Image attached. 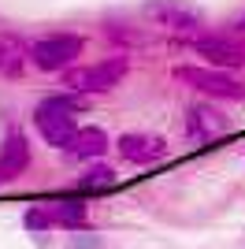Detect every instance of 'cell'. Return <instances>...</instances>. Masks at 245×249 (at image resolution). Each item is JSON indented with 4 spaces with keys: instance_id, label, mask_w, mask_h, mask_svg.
Returning <instances> with one entry per match:
<instances>
[{
    "instance_id": "15",
    "label": "cell",
    "mask_w": 245,
    "mask_h": 249,
    "mask_svg": "<svg viewBox=\"0 0 245 249\" xmlns=\"http://www.w3.org/2000/svg\"><path fill=\"white\" fill-rule=\"evenodd\" d=\"M230 26H234V30H230V34H238V37H245V11H242V15H238L234 22H230Z\"/></svg>"
},
{
    "instance_id": "13",
    "label": "cell",
    "mask_w": 245,
    "mask_h": 249,
    "mask_svg": "<svg viewBox=\"0 0 245 249\" xmlns=\"http://www.w3.org/2000/svg\"><path fill=\"white\" fill-rule=\"evenodd\" d=\"M30 63V41H22L19 34H0V74L19 78Z\"/></svg>"
},
{
    "instance_id": "4",
    "label": "cell",
    "mask_w": 245,
    "mask_h": 249,
    "mask_svg": "<svg viewBox=\"0 0 245 249\" xmlns=\"http://www.w3.org/2000/svg\"><path fill=\"white\" fill-rule=\"evenodd\" d=\"M82 52H86V37L82 34H67V30L41 34V37L30 41V67L45 71V74H63L71 67H78Z\"/></svg>"
},
{
    "instance_id": "6",
    "label": "cell",
    "mask_w": 245,
    "mask_h": 249,
    "mask_svg": "<svg viewBox=\"0 0 245 249\" xmlns=\"http://www.w3.org/2000/svg\"><path fill=\"white\" fill-rule=\"evenodd\" d=\"M186 49L197 52L215 71H242L245 67V37H238L230 30L227 34H197V37L186 41Z\"/></svg>"
},
{
    "instance_id": "9",
    "label": "cell",
    "mask_w": 245,
    "mask_h": 249,
    "mask_svg": "<svg viewBox=\"0 0 245 249\" xmlns=\"http://www.w3.org/2000/svg\"><path fill=\"white\" fill-rule=\"evenodd\" d=\"M45 212H49L52 231H67V234H89V231H93L89 205H86V197H78V194L45 201Z\"/></svg>"
},
{
    "instance_id": "10",
    "label": "cell",
    "mask_w": 245,
    "mask_h": 249,
    "mask_svg": "<svg viewBox=\"0 0 245 249\" xmlns=\"http://www.w3.org/2000/svg\"><path fill=\"white\" fill-rule=\"evenodd\" d=\"M34 164V153H30V138L22 126H8L4 130V142H0V182L8 186L15 182L19 175H26V167Z\"/></svg>"
},
{
    "instance_id": "2",
    "label": "cell",
    "mask_w": 245,
    "mask_h": 249,
    "mask_svg": "<svg viewBox=\"0 0 245 249\" xmlns=\"http://www.w3.org/2000/svg\"><path fill=\"white\" fill-rule=\"evenodd\" d=\"M130 74V56L126 52H115V56H104L97 63H86V67H71V71L60 74V82L67 93L74 97H101V93H112L115 86Z\"/></svg>"
},
{
    "instance_id": "1",
    "label": "cell",
    "mask_w": 245,
    "mask_h": 249,
    "mask_svg": "<svg viewBox=\"0 0 245 249\" xmlns=\"http://www.w3.org/2000/svg\"><path fill=\"white\" fill-rule=\"evenodd\" d=\"M78 112H82V97L74 93H49L34 104V130L41 134V142L49 149H71L74 134H78Z\"/></svg>"
},
{
    "instance_id": "8",
    "label": "cell",
    "mask_w": 245,
    "mask_h": 249,
    "mask_svg": "<svg viewBox=\"0 0 245 249\" xmlns=\"http://www.w3.org/2000/svg\"><path fill=\"white\" fill-rule=\"evenodd\" d=\"M230 130V119L223 115V108L215 101H197L186 108V138L197 145H212Z\"/></svg>"
},
{
    "instance_id": "3",
    "label": "cell",
    "mask_w": 245,
    "mask_h": 249,
    "mask_svg": "<svg viewBox=\"0 0 245 249\" xmlns=\"http://www.w3.org/2000/svg\"><path fill=\"white\" fill-rule=\"evenodd\" d=\"M171 74H175L178 86H190V89L201 93L204 101H227V104H242L245 101V82L234 71H215L208 63H178Z\"/></svg>"
},
{
    "instance_id": "7",
    "label": "cell",
    "mask_w": 245,
    "mask_h": 249,
    "mask_svg": "<svg viewBox=\"0 0 245 249\" xmlns=\"http://www.w3.org/2000/svg\"><path fill=\"white\" fill-rule=\"evenodd\" d=\"M115 153L126 160L130 167H153L160 160H167V138L153 134V130H126L115 138Z\"/></svg>"
},
{
    "instance_id": "11",
    "label": "cell",
    "mask_w": 245,
    "mask_h": 249,
    "mask_svg": "<svg viewBox=\"0 0 245 249\" xmlns=\"http://www.w3.org/2000/svg\"><path fill=\"white\" fill-rule=\"evenodd\" d=\"M112 149V138H108V130L104 126H78V134H74L71 149H67V156L71 160H78V164H97V160H104V153Z\"/></svg>"
},
{
    "instance_id": "14",
    "label": "cell",
    "mask_w": 245,
    "mask_h": 249,
    "mask_svg": "<svg viewBox=\"0 0 245 249\" xmlns=\"http://www.w3.org/2000/svg\"><path fill=\"white\" fill-rule=\"evenodd\" d=\"M22 227H26V234H49L52 223H49L45 205H30L26 208V212H22Z\"/></svg>"
},
{
    "instance_id": "12",
    "label": "cell",
    "mask_w": 245,
    "mask_h": 249,
    "mask_svg": "<svg viewBox=\"0 0 245 249\" xmlns=\"http://www.w3.org/2000/svg\"><path fill=\"white\" fill-rule=\"evenodd\" d=\"M115 186H119L115 167L104 164V160H97V164H86V171L78 175V182H74L71 194H78V197H97V194H112Z\"/></svg>"
},
{
    "instance_id": "16",
    "label": "cell",
    "mask_w": 245,
    "mask_h": 249,
    "mask_svg": "<svg viewBox=\"0 0 245 249\" xmlns=\"http://www.w3.org/2000/svg\"><path fill=\"white\" fill-rule=\"evenodd\" d=\"M0 186H4V182H0Z\"/></svg>"
},
{
    "instance_id": "5",
    "label": "cell",
    "mask_w": 245,
    "mask_h": 249,
    "mask_svg": "<svg viewBox=\"0 0 245 249\" xmlns=\"http://www.w3.org/2000/svg\"><path fill=\"white\" fill-rule=\"evenodd\" d=\"M141 15L156 30L175 34L182 41H190V37H197L204 30V11L197 4H190V0H149L141 8Z\"/></svg>"
}]
</instances>
